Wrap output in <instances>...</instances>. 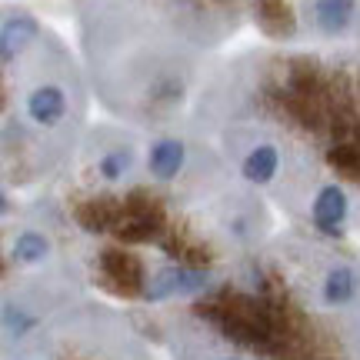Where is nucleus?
Here are the masks:
<instances>
[{"mask_svg": "<svg viewBox=\"0 0 360 360\" xmlns=\"http://www.w3.org/2000/svg\"><path fill=\"white\" fill-rule=\"evenodd\" d=\"M40 214L97 247L117 297L164 304L217 283V250H250L267 210L224 157L180 127L90 124L74 160L44 187Z\"/></svg>", "mask_w": 360, "mask_h": 360, "instance_id": "1", "label": "nucleus"}, {"mask_svg": "<svg viewBox=\"0 0 360 360\" xmlns=\"http://www.w3.org/2000/svg\"><path fill=\"white\" fill-rule=\"evenodd\" d=\"M317 0H77L80 60L94 101L120 124L180 127L197 90L231 57L321 44Z\"/></svg>", "mask_w": 360, "mask_h": 360, "instance_id": "3", "label": "nucleus"}, {"mask_svg": "<svg viewBox=\"0 0 360 360\" xmlns=\"http://www.w3.org/2000/svg\"><path fill=\"white\" fill-rule=\"evenodd\" d=\"M53 257V233L44 227H20L7 233V264L20 270L44 267Z\"/></svg>", "mask_w": 360, "mask_h": 360, "instance_id": "6", "label": "nucleus"}, {"mask_svg": "<svg viewBox=\"0 0 360 360\" xmlns=\"http://www.w3.org/2000/svg\"><path fill=\"white\" fill-rule=\"evenodd\" d=\"M180 130L310 233L360 231V37L237 53L197 90Z\"/></svg>", "mask_w": 360, "mask_h": 360, "instance_id": "2", "label": "nucleus"}, {"mask_svg": "<svg viewBox=\"0 0 360 360\" xmlns=\"http://www.w3.org/2000/svg\"><path fill=\"white\" fill-rule=\"evenodd\" d=\"M327 237H281L191 297L177 330L187 360H360V264Z\"/></svg>", "mask_w": 360, "mask_h": 360, "instance_id": "4", "label": "nucleus"}, {"mask_svg": "<svg viewBox=\"0 0 360 360\" xmlns=\"http://www.w3.org/2000/svg\"><path fill=\"white\" fill-rule=\"evenodd\" d=\"M0 164L4 191L47 187L74 160L90 127L84 60L30 11H4L0 24Z\"/></svg>", "mask_w": 360, "mask_h": 360, "instance_id": "5", "label": "nucleus"}]
</instances>
